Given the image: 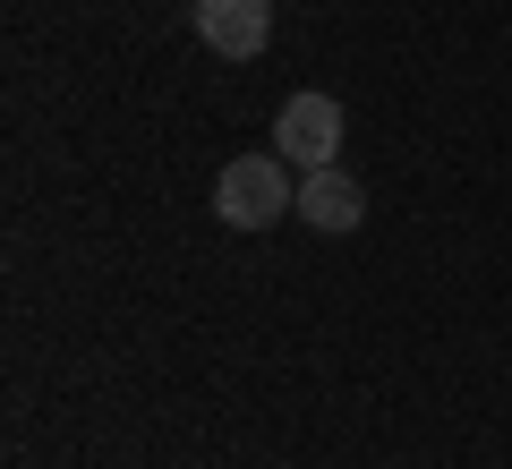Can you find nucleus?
<instances>
[{
  "label": "nucleus",
  "mask_w": 512,
  "mask_h": 469,
  "mask_svg": "<svg viewBox=\"0 0 512 469\" xmlns=\"http://www.w3.org/2000/svg\"><path fill=\"white\" fill-rule=\"evenodd\" d=\"M188 26L214 60H256L274 43V0H188Z\"/></svg>",
  "instance_id": "7ed1b4c3"
},
{
  "label": "nucleus",
  "mask_w": 512,
  "mask_h": 469,
  "mask_svg": "<svg viewBox=\"0 0 512 469\" xmlns=\"http://www.w3.org/2000/svg\"><path fill=\"white\" fill-rule=\"evenodd\" d=\"M214 214L231 222V231H274L282 214H299V171L282 163L274 145L265 154H231L214 180Z\"/></svg>",
  "instance_id": "f257e3e1"
},
{
  "label": "nucleus",
  "mask_w": 512,
  "mask_h": 469,
  "mask_svg": "<svg viewBox=\"0 0 512 469\" xmlns=\"http://www.w3.org/2000/svg\"><path fill=\"white\" fill-rule=\"evenodd\" d=\"M274 154L291 171H333L342 163V103L333 94H291V103L274 111Z\"/></svg>",
  "instance_id": "f03ea898"
},
{
  "label": "nucleus",
  "mask_w": 512,
  "mask_h": 469,
  "mask_svg": "<svg viewBox=\"0 0 512 469\" xmlns=\"http://www.w3.org/2000/svg\"><path fill=\"white\" fill-rule=\"evenodd\" d=\"M299 222H308V231H325V239L359 231V222H367V188L350 180L342 163H333V171H299Z\"/></svg>",
  "instance_id": "20e7f679"
}]
</instances>
